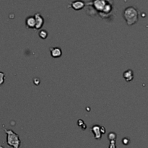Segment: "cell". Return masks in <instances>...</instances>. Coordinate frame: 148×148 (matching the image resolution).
Segmentation results:
<instances>
[{
	"label": "cell",
	"mask_w": 148,
	"mask_h": 148,
	"mask_svg": "<svg viewBox=\"0 0 148 148\" xmlns=\"http://www.w3.org/2000/svg\"><path fill=\"white\" fill-rule=\"evenodd\" d=\"M77 125L79 126L80 128H82L83 130H86V129H87L86 124H85V123L84 122V121H82V119L78 120V121H77Z\"/></svg>",
	"instance_id": "cell-11"
},
{
	"label": "cell",
	"mask_w": 148,
	"mask_h": 148,
	"mask_svg": "<svg viewBox=\"0 0 148 148\" xmlns=\"http://www.w3.org/2000/svg\"><path fill=\"white\" fill-rule=\"evenodd\" d=\"M85 7V3L82 1H72L69 5V7H72L75 10H80Z\"/></svg>",
	"instance_id": "cell-7"
},
{
	"label": "cell",
	"mask_w": 148,
	"mask_h": 148,
	"mask_svg": "<svg viewBox=\"0 0 148 148\" xmlns=\"http://www.w3.org/2000/svg\"><path fill=\"white\" fill-rule=\"evenodd\" d=\"M101 134H104L106 133V129L104 128L103 127H101Z\"/></svg>",
	"instance_id": "cell-16"
},
{
	"label": "cell",
	"mask_w": 148,
	"mask_h": 148,
	"mask_svg": "<svg viewBox=\"0 0 148 148\" xmlns=\"http://www.w3.org/2000/svg\"><path fill=\"white\" fill-rule=\"evenodd\" d=\"M0 148H4V147H2V146H0Z\"/></svg>",
	"instance_id": "cell-17"
},
{
	"label": "cell",
	"mask_w": 148,
	"mask_h": 148,
	"mask_svg": "<svg viewBox=\"0 0 148 148\" xmlns=\"http://www.w3.org/2000/svg\"><path fill=\"white\" fill-rule=\"evenodd\" d=\"M4 132L7 134V144L10 147L13 148H20L21 145V140L19 135L16 134L14 131L11 130H6L4 129Z\"/></svg>",
	"instance_id": "cell-2"
},
{
	"label": "cell",
	"mask_w": 148,
	"mask_h": 148,
	"mask_svg": "<svg viewBox=\"0 0 148 148\" xmlns=\"http://www.w3.org/2000/svg\"><path fill=\"white\" fill-rule=\"evenodd\" d=\"M123 77L127 82H131L134 79V72L132 69H127V71L124 72Z\"/></svg>",
	"instance_id": "cell-9"
},
{
	"label": "cell",
	"mask_w": 148,
	"mask_h": 148,
	"mask_svg": "<svg viewBox=\"0 0 148 148\" xmlns=\"http://www.w3.org/2000/svg\"><path fill=\"white\" fill-rule=\"evenodd\" d=\"M90 130L93 133L95 140H101V137H102V134H101V126L94 125L93 127H91Z\"/></svg>",
	"instance_id": "cell-6"
},
{
	"label": "cell",
	"mask_w": 148,
	"mask_h": 148,
	"mask_svg": "<svg viewBox=\"0 0 148 148\" xmlns=\"http://www.w3.org/2000/svg\"><path fill=\"white\" fill-rule=\"evenodd\" d=\"M38 36L41 39H46L48 37V32L44 30H40V32L38 33Z\"/></svg>",
	"instance_id": "cell-10"
},
{
	"label": "cell",
	"mask_w": 148,
	"mask_h": 148,
	"mask_svg": "<svg viewBox=\"0 0 148 148\" xmlns=\"http://www.w3.org/2000/svg\"><path fill=\"white\" fill-rule=\"evenodd\" d=\"M35 18H36V30H40L41 27H43V24H44V19L42 17L41 14L40 13H36L35 14Z\"/></svg>",
	"instance_id": "cell-4"
},
{
	"label": "cell",
	"mask_w": 148,
	"mask_h": 148,
	"mask_svg": "<svg viewBox=\"0 0 148 148\" xmlns=\"http://www.w3.org/2000/svg\"><path fill=\"white\" fill-rule=\"evenodd\" d=\"M108 148H116V141H111L110 142L109 147Z\"/></svg>",
	"instance_id": "cell-14"
},
{
	"label": "cell",
	"mask_w": 148,
	"mask_h": 148,
	"mask_svg": "<svg viewBox=\"0 0 148 148\" xmlns=\"http://www.w3.org/2000/svg\"><path fill=\"white\" fill-rule=\"evenodd\" d=\"M92 4H93V7L97 11H98L99 12H103L105 8L106 5L107 4L106 1H104V0H96V1H92Z\"/></svg>",
	"instance_id": "cell-3"
},
{
	"label": "cell",
	"mask_w": 148,
	"mask_h": 148,
	"mask_svg": "<svg viewBox=\"0 0 148 148\" xmlns=\"http://www.w3.org/2000/svg\"><path fill=\"white\" fill-rule=\"evenodd\" d=\"M123 16H124V18L127 22V25H132L138 21L139 11L136 7L130 6L124 10Z\"/></svg>",
	"instance_id": "cell-1"
},
{
	"label": "cell",
	"mask_w": 148,
	"mask_h": 148,
	"mask_svg": "<svg viewBox=\"0 0 148 148\" xmlns=\"http://www.w3.org/2000/svg\"><path fill=\"white\" fill-rule=\"evenodd\" d=\"M4 79H5V74L2 72H0V85L4 83Z\"/></svg>",
	"instance_id": "cell-13"
},
{
	"label": "cell",
	"mask_w": 148,
	"mask_h": 148,
	"mask_svg": "<svg viewBox=\"0 0 148 148\" xmlns=\"http://www.w3.org/2000/svg\"><path fill=\"white\" fill-rule=\"evenodd\" d=\"M51 53V56L53 58H59L62 55V51L59 47H51L49 49Z\"/></svg>",
	"instance_id": "cell-8"
},
{
	"label": "cell",
	"mask_w": 148,
	"mask_h": 148,
	"mask_svg": "<svg viewBox=\"0 0 148 148\" xmlns=\"http://www.w3.org/2000/svg\"><path fill=\"white\" fill-rule=\"evenodd\" d=\"M122 143L124 145H127L129 144V143H130V140L128 138H124L122 140Z\"/></svg>",
	"instance_id": "cell-15"
},
{
	"label": "cell",
	"mask_w": 148,
	"mask_h": 148,
	"mask_svg": "<svg viewBox=\"0 0 148 148\" xmlns=\"http://www.w3.org/2000/svg\"><path fill=\"white\" fill-rule=\"evenodd\" d=\"M116 134L114 132H110L108 135V140L111 141H116Z\"/></svg>",
	"instance_id": "cell-12"
},
{
	"label": "cell",
	"mask_w": 148,
	"mask_h": 148,
	"mask_svg": "<svg viewBox=\"0 0 148 148\" xmlns=\"http://www.w3.org/2000/svg\"><path fill=\"white\" fill-rule=\"evenodd\" d=\"M25 25L27 28L36 29V23L35 16H29V17H27L25 20Z\"/></svg>",
	"instance_id": "cell-5"
}]
</instances>
